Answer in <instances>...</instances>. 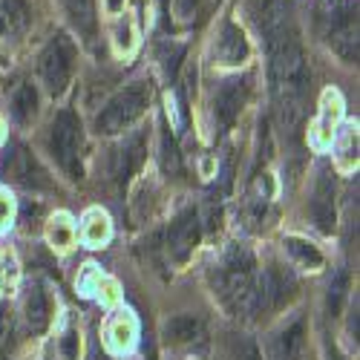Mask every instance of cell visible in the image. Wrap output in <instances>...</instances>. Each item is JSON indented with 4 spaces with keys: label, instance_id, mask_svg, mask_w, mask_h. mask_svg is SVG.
<instances>
[{
    "label": "cell",
    "instance_id": "cell-1",
    "mask_svg": "<svg viewBox=\"0 0 360 360\" xmlns=\"http://www.w3.org/2000/svg\"><path fill=\"white\" fill-rule=\"evenodd\" d=\"M262 35L271 58V81H274V96H277V115L283 130L294 133L306 115V58L300 32L294 26L291 9L285 0H268L262 12Z\"/></svg>",
    "mask_w": 360,
    "mask_h": 360
},
{
    "label": "cell",
    "instance_id": "cell-2",
    "mask_svg": "<svg viewBox=\"0 0 360 360\" xmlns=\"http://www.w3.org/2000/svg\"><path fill=\"white\" fill-rule=\"evenodd\" d=\"M257 262L248 248L233 245L219 271H217V291L222 303L236 314H251L257 311Z\"/></svg>",
    "mask_w": 360,
    "mask_h": 360
},
{
    "label": "cell",
    "instance_id": "cell-3",
    "mask_svg": "<svg viewBox=\"0 0 360 360\" xmlns=\"http://www.w3.org/2000/svg\"><path fill=\"white\" fill-rule=\"evenodd\" d=\"M357 6L352 0H326L320 9V29L346 64L357 61Z\"/></svg>",
    "mask_w": 360,
    "mask_h": 360
},
{
    "label": "cell",
    "instance_id": "cell-4",
    "mask_svg": "<svg viewBox=\"0 0 360 360\" xmlns=\"http://www.w3.org/2000/svg\"><path fill=\"white\" fill-rule=\"evenodd\" d=\"M147 107H150V84L147 81H133L124 89H118V93L104 104V110L96 118V130L104 133V136L122 133Z\"/></svg>",
    "mask_w": 360,
    "mask_h": 360
},
{
    "label": "cell",
    "instance_id": "cell-5",
    "mask_svg": "<svg viewBox=\"0 0 360 360\" xmlns=\"http://www.w3.org/2000/svg\"><path fill=\"white\" fill-rule=\"evenodd\" d=\"M49 147L55 162L70 179H81V147H84V130L72 110H61L49 133Z\"/></svg>",
    "mask_w": 360,
    "mask_h": 360
},
{
    "label": "cell",
    "instance_id": "cell-6",
    "mask_svg": "<svg viewBox=\"0 0 360 360\" xmlns=\"http://www.w3.org/2000/svg\"><path fill=\"white\" fill-rule=\"evenodd\" d=\"M72 61H75V46L67 35H58L49 41V46L41 52V78L52 96H61L70 78H72Z\"/></svg>",
    "mask_w": 360,
    "mask_h": 360
},
{
    "label": "cell",
    "instance_id": "cell-7",
    "mask_svg": "<svg viewBox=\"0 0 360 360\" xmlns=\"http://www.w3.org/2000/svg\"><path fill=\"white\" fill-rule=\"evenodd\" d=\"M297 291V280L288 268L268 265L262 277H257V311H277L283 309Z\"/></svg>",
    "mask_w": 360,
    "mask_h": 360
},
{
    "label": "cell",
    "instance_id": "cell-8",
    "mask_svg": "<svg viewBox=\"0 0 360 360\" xmlns=\"http://www.w3.org/2000/svg\"><path fill=\"white\" fill-rule=\"evenodd\" d=\"M311 219L317 231L332 233L338 225V188H335V173L323 167L314 179V191H311Z\"/></svg>",
    "mask_w": 360,
    "mask_h": 360
},
{
    "label": "cell",
    "instance_id": "cell-9",
    "mask_svg": "<svg viewBox=\"0 0 360 360\" xmlns=\"http://www.w3.org/2000/svg\"><path fill=\"white\" fill-rule=\"evenodd\" d=\"M199 236H202V222L199 214L193 211H182L167 228V254L173 257V262L185 265L193 254V248L199 245Z\"/></svg>",
    "mask_w": 360,
    "mask_h": 360
},
{
    "label": "cell",
    "instance_id": "cell-10",
    "mask_svg": "<svg viewBox=\"0 0 360 360\" xmlns=\"http://www.w3.org/2000/svg\"><path fill=\"white\" fill-rule=\"evenodd\" d=\"M144 153H147V141H144V133H133L130 139H124L112 150V159H110V176L112 182H127V179L141 167L144 162Z\"/></svg>",
    "mask_w": 360,
    "mask_h": 360
},
{
    "label": "cell",
    "instance_id": "cell-11",
    "mask_svg": "<svg viewBox=\"0 0 360 360\" xmlns=\"http://www.w3.org/2000/svg\"><path fill=\"white\" fill-rule=\"evenodd\" d=\"M245 98H248V81L245 78H228L219 86V93L214 98V115H217V124L222 130L236 122V115L245 107Z\"/></svg>",
    "mask_w": 360,
    "mask_h": 360
},
{
    "label": "cell",
    "instance_id": "cell-12",
    "mask_svg": "<svg viewBox=\"0 0 360 360\" xmlns=\"http://www.w3.org/2000/svg\"><path fill=\"white\" fill-rule=\"evenodd\" d=\"M217 58L222 64H228V67L243 64L248 58V38H245V32L236 23H225L222 26L219 41H217Z\"/></svg>",
    "mask_w": 360,
    "mask_h": 360
},
{
    "label": "cell",
    "instance_id": "cell-13",
    "mask_svg": "<svg viewBox=\"0 0 360 360\" xmlns=\"http://www.w3.org/2000/svg\"><path fill=\"white\" fill-rule=\"evenodd\" d=\"M306 343V326L303 320H294L271 340V360H300Z\"/></svg>",
    "mask_w": 360,
    "mask_h": 360
},
{
    "label": "cell",
    "instance_id": "cell-14",
    "mask_svg": "<svg viewBox=\"0 0 360 360\" xmlns=\"http://www.w3.org/2000/svg\"><path fill=\"white\" fill-rule=\"evenodd\" d=\"M165 338L176 346H188V343H196L205 338V326L193 314H179L165 323Z\"/></svg>",
    "mask_w": 360,
    "mask_h": 360
},
{
    "label": "cell",
    "instance_id": "cell-15",
    "mask_svg": "<svg viewBox=\"0 0 360 360\" xmlns=\"http://www.w3.org/2000/svg\"><path fill=\"white\" fill-rule=\"evenodd\" d=\"M29 26V9L23 0H0V35H20Z\"/></svg>",
    "mask_w": 360,
    "mask_h": 360
},
{
    "label": "cell",
    "instance_id": "cell-16",
    "mask_svg": "<svg viewBox=\"0 0 360 360\" xmlns=\"http://www.w3.org/2000/svg\"><path fill=\"white\" fill-rule=\"evenodd\" d=\"M285 251L288 257L300 265V268H309V271H317L323 268V254L317 251V245H311L309 239H300V236H285Z\"/></svg>",
    "mask_w": 360,
    "mask_h": 360
},
{
    "label": "cell",
    "instance_id": "cell-17",
    "mask_svg": "<svg viewBox=\"0 0 360 360\" xmlns=\"http://www.w3.org/2000/svg\"><path fill=\"white\" fill-rule=\"evenodd\" d=\"M23 311H26V320L29 326L41 332V328L49 323V303H46V294L41 285H32L26 291V300H23Z\"/></svg>",
    "mask_w": 360,
    "mask_h": 360
},
{
    "label": "cell",
    "instance_id": "cell-18",
    "mask_svg": "<svg viewBox=\"0 0 360 360\" xmlns=\"http://www.w3.org/2000/svg\"><path fill=\"white\" fill-rule=\"evenodd\" d=\"M38 112V93L32 84H20L12 96V118L18 124H29Z\"/></svg>",
    "mask_w": 360,
    "mask_h": 360
},
{
    "label": "cell",
    "instance_id": "cell-19",
    "mask_svg": "<svg viewBox=\"0 0 360 360\" xmlns=\"http://www.w3.org/2000/svg\"><path fill=\"white\" fill-rule=\"evenodd\" d=\"M78 32L89 41L96 35V0H64Z\"/></svg>",
    "mask_w": 360,
    "mask_h": 360
},
{
    "label": "cell",
    "instance_id": "cell-20",
    "mask_svg": "<svg viewBox=\"0 0 360 360\" xmlns=\"http://www.w3.org/2000/svg\"><path fill=\"white\" fill-rule=\"evenodd\" d=\"M346 291H349V271L346 268H340V271L335 274L332 285H328V297H326V311L328 317H338L340 309H343V300H346Z\"/></svg>",
    "mask_w": 360,
    "mask_h": 360
},
{
    "label": "cell",
    "instance_id": "cell-21",
    "mask_svg": "<svg viewBox=\"0 0 360 360\" xmlns=\"http://www.w3.org/2000/svg\"><path fill=\"white\" fill-rule=\"evenodd\" d=\"M84 239L93 248L101 245V243H107V239H110V219L104 214L93 211V214L86 217V225H84Z\"/></svg>",
    "mask_w": 360,
    "mask_h": 360
},
{
    "label": "cell",
    "instance_id": "cell-22",
    "mask_svg": "<svg viewBox=\"0 0 360 360\" xmlns=\"http://www.w3.org/2000/svg\"><path fill=\"white\" fill-rule=\"evenodd\" d=\"M338 115H340V98H338V93H326V96H323V122H320V141H326V139H328V130L335 127Z\"/></svg>",
    "mask_w": 360,
    "mask_h": 360
},
{
    "label": "cell",
    "instance_id": "cell-23",
    "mask_svg": "<svg viewBox=\"0 0 360 360\" xmlns=\"http://www.w3.org/2000/svg\"><path fill=\"white\" fill-rule=\"evenodd\" d=\"M228 357H231V360H262L257 343H254L251 338H243V335H239V338H231Z\"/></svg>",
    "mask_w": 360,
    "mask_h": 360
},
{
    "label": "cell",
    "instance_id": "cell-24",
    "mask_svg": "<svg viewBox=\"0 0 360 360\" xmlns=\"http://www.w3.org/2000/svg\"><path fill=\"white\" fill-rule=\"evenodd\" d=\"M49 243H55V248H67L72 243V225L67 217H58L49 225Z\"/></svg>",
    "mask_w": 360,
    "mask_h": 360
},
{
    "label": "cell",
    "instance_id": "cell-25",
    "mask_svg": "<svg viewBox=\"0 0 360 360\" xmlns=\"http://www.w3.org/2000/svg\"><path fill=\"white\" fill-rule=\"evenodd\" d=\"M185 55V46L182 44H165L162 46V52H159V58H162V67H165V75H176V70H179V58Z\"/></svg>",
    "mask_w": 360,
    "mask_h": 360
},
{
    "label": "cell",
    "instance_id": "cell-26",
    "mask_svg": "<svg viewBox=\"0 0 360 360\" xmlns=\"http://www.w3.org/2000/svg\"><path fill=\"white\" fill-rule=\"evenodd\" d=\"M196 9H199V0H173V20L185 26L196 18Z\"/></svg>",
    "mask_w": 360,
    "mask_h": 360
},
{
    "label": "cell",
    "instance_id": "cell-27",
    "mask_svg": "<svg viewBox=\"0 0 360 360\" xmlns=\"http://www.w3.org/2000/svg\"><path fill=\"white\" fill-rule=\"evenodd\" d=\"M12 343V314L0 306V354H4Z\"/></svg>",
    "mask_w": 360,
    "mask_h": 360
},
{
    "label": "cell",
    "instance_id": "cell-28",
    "mask_svg": "<svg viewBox=\"0 0 360 360\" xmlns=\"http://www.w3.org/2000/svg\"><path fill=\"white\" fill-rule=\"evenodd\" d=\"M115 35H118L115 44H118V49H122V52H130L133 49V23H130V18H124L122 23H118V32Z\"/></svg>",
    "mask_w": 360,
    "mask_h": 360
},
{
    "label": "cell",
    "instance_id": "cell-29",
    "mask_svg": "<svg viewBox=\"0 0 360 360\" xmlns=\"http://www.w3.org/2000/svg\"><path fill=\"white\" fill-rule=\"evenodd\" d=\"M162 159H165V167H167V170H176V167H179L176 147H173V141H170L167 133H165V139H162Z\"/></svg>",
    "mask_w": 360,
    "mask_h": 360
},
{
    "label": "cell",
    "instance_id": "cell-30",
    "mask_svg": "<svg viewBox=\"0 0 360 360\" xmlns=\"http://www.w3.org/2000/svg\"><path fill=\"white\" fill-rule=\"evenodd\" d=\"M61 354H64V360H78V332H67L64 335Z\"/></svg>",
    "mask_w": 360,
    "mask_h": 360
},
{
    "label": "cell",
    "instance_id": "cell-31",
    "mask_svg": "<svg viewBox=\"0 0 360 360\" xmlns=\"http://www.w3.org/2000/svg\"><path fill=\"white\" fill-rule=\"evenodd\" d=\"M15 280V262L9 254H0V283H12Z\"/></svg>",
    "mask_w": 360,
    "mask_h": 360
},
{
    "label": "cell",
    "instance_id": "cell-32",
    "mask_svg": "<svg viewBox=\"0 0 360 360\" xmlns=\"http://www.w3.org/2000/svg\"><path fill=\"white\" fill-rule=\"evenodd\" d=\"M130 323H115V343L118 346H127L130 343Z\"/></svg>",
    "mask_w": 360,
    "mask_h": 360
},
{
    "label": "cell",
    "instance_id": "cell-33",
    "mask_svg": "<svg viewBox=\"0 0 360 360\" xmlns=\"http://www.w3.org/2000/svg\"><path fill=\"white\" fill-rule=\"evenodd\" d=\"M9 217H12V199L0 191V225H6Z\"/></svg>",
    "mask_w": 360,
    "mask_h": 360
},
{
    "label": "cell",
    "instance_id": "cell-34",
    "mask_svg": "<svg viewBox=\"0 0 360 360\" xmlns=\"http://www.w3.org/2000/svg\"><path fill=\"white\" fill-rule=\"evenodd\" d=\"M107 6H110V12H122L124 9V0H107Z\"/></svg>",
    "mask_w": 360,
    "mask_h": 360
}]
</instances>
